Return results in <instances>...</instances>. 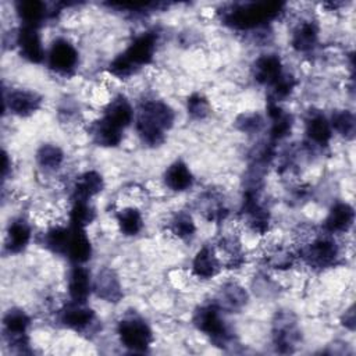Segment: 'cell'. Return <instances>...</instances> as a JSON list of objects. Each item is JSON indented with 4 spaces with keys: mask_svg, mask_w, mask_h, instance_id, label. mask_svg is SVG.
<instances>
[{
    "mask_svg": "<svg viewBox=\"0 0 356 356\" xmlns=\"http://www.w3.org/2000/svg\"><path fill=\"white\" fill-rule=\"evenodd\" d=\"M175 120L174 110L161 100H146L140 104L135 121V128L143 143L159 146L164 142L165 131H168Z\"/></svg>",
    "mask_w": 356,
    "mask_h": 356,
    "instance_id": "obj_1",
    "label": "cell"
},
{
    "mask_svg": "<svg viewBox=\"0 0 356 356\" xmlns=\"http://www.w3.org/2000/svg\"><path fill=\"white\" fill-rule=\"evenodd\" d=\"M284 4L277 1H260L236 4L224 13V21L236 29H256L275 19L282 13Z\"/></svg>",
    "mask_w": 356,
    "mask_h": 356,
    "instance_id": "obj_2",
    "label": "cell"
},
{
    "mask_svg": "<svg viewBox=\"0 0 356 356\" xmlns=\"http://www.w3.org/2000/svg\"><path fill=\"white\" fill-rule=\"evenodd\" d=\"M299 256L312 267L325 268L337 261L339 248L334 235L323 231V234H312V236L300 245Z\"/></svg>",
    "mask_w": 356,
    "mask_h": 356,
    "instance_id": "obj_3",
    "label": "cell"
},
{
    "mask_svg": "<svg viewBox=\"0 0 356 356\" xmlns=\"http://www.w3.org/2000/svg\"><path fill=\"white\" fill-rule=\"evenodd\" d=\"M193 324L218 346H225L231 341L228 327L221 317V310L214 303L200 306L193 314Z\"/></svg>",
    "mask_w": 356,
    "mask_h": 356,
    "instance_id": "obj_4",
    "label": "cell"
},
{
    "mask_svg": "<svg viewBox=\"0 0 356 356\" xmlns=\"http://www.w3.org/2000/svg\"><path fill=\"white\" fill-rule=\"evenodd\" d=\"M121 343L132 352H146L153 342V332L147 323L138 316H127L118 323Z\"/></svg>",
    "mask_w": 356,
    "mask_h": 356,
    "instance_id": "obj_5",
    "label": "cell"
},
{
    "mask_svg": "<svg viewBox=\"0 0 356 356\" xmlns=\"http://www.w3.org/2000/svg\"><path fill=\"white\" fill-rule=\"evenodd\" d=\"M49 67L58 74H70L78 64V50L67 39H56L47 53Z\"/></svg>",
    "mask_w": 356,
    "mask_h": 356,
    "instance_id": "obj_6",
    "label": "cell"
},
{
    "mask_svg": "<svg viewBox=\"0 0 356 356\" xmlns=\"http://www.w3.org/2000/svg\"><path fill=\"white\" fill-rule=\"evenodd\" d=\"M15 43L18 46L19 54L25 60L36 64L43 61L46 53H44L40 33H39V28L22 25L17 32Z\"/></svg>",
    "mask_w": 356,
    "mask_h": 356,
    "instance_id": "obj_7",
    "label": "cell"
},
{
    "mask_svg": "<svg viewBox=\"0 0 356 356\" xmlns=\"http://www.w3.org/2000/svg\"><path fill=\"white\" fill-rule=\"evenodd\" d=\"M157 43V33L154 31L143 32L136 36L124 51V56L139 70L142 65L149 64L153 60Z\"/></svg>",
    "mask_w": 356,
    "mask_h": 356,
    "instance_id": "obj_8",
    "label": "cell"
},
{
    "mask_svg": "<svg viewBox=\"0 0 356 356\" xmlns=\"http://www.w3.org/2000/svg\"><path fill=\"white\" fill-rule=\"evenodd\" d=\"M58 318L67 328L74 331H86L95 323L96 316L86 303L71 300L60 310Z\"/></svg>",
    "mask_w": 356,
    "mask_h": 356,
    "instance_id": "obj_9",
    "label": "cell"
},
{
    "mask_svg": "<svg viewBox=\"0 0 356 356\" xmlns=\"http://www.w3.org/2000/svg\"><path fill=\"white\" fill-rule=\"evenodd\" d=\"M42 97L28 89H14L4 96V107L18 117H28L39 110Z\"/></svg>",
    "mask_w": 356,
    "mask_h": 356,
    "instance_id": "obj_10",
    "label": "cell"
},
{
    "mask_svg": "<svg viewBox=\"0 0 356 356\" xmlns=\"http://www.w3.org/2000/svg\"><path fill=\"white\" fill-rule=\"evenodd\" d=\"M274 345L278 352H292L299 339V331L293 317L288 313H281L274 323Z\"/></svg>",
    "mask_w": 356,
    "mask_h": 356,
    "instance_id": "obj_11",
    "label": "cell"
},
{
    "mask_svg": "<svg viewBox=\"0 0 356 356\" xmlns=\"http://www.w3.org/2000/svg\"><path fill=\"white\" fill-rule=\"evenodd\" d=\"M355 221V210L353 207L346 202L335 203L331 210L328 211L324 222H323V231L335 235V234H343L350 229Z\"/></svg>",
    "mask_w": 356,
    "mask_h": 356,
    "instance_id": "obj_12",
    "label": "cell"
},
{
    "mask_svg": "<svg viewBox=\"0 0 356 356\" xmlns=\"http://www.w3.org/2000/svg\"><path fill=\"white\" fill-rule=\"evenodd\" d=\"M64 254L74 264H83L92 256V245L85 228L70 225V235Z\"/></svg>",
    "mask_w": 356,
    "mask_h": 356,
    "instance_id": "obj_13",
    "label": "cell"
},
{
    "mask_svg": "<svg viewBox=\"0 0 356 356\" xmlns=\"http://www.w3.org/2000/svg\"><path fill=\"white\" fill-rule=\"evenodd\" d=\"M67 288L71 300L86 303L90 292L93 291V281L90 271L82 264H75L67 278Z\"/></svg>",
    "mask_w": 356,
    "mask_h": 356,
    "instance_id": "obj_14",
    "label": "cell"
},
{
    "mask_svg": "<svg viewBox=\"0 0 356 356\" xmlns=\"http://www.w3.org/2000/svg\"><path fill=\"white\" fill-rule=\"evenodd\" d=\"M93 291L100 299L110 303H117L122 298L121 282L114 270L108 267L99 270L93 278Z\"/></svg>",
    "mask_w": 356,
    "mask_h": 356,
    "instance_id": "obj_15",
    "label": "cell"
},
{
    "mask_svg": "<svg viewBox=\"0 0 356 356\" xmlns=\"http://www.w3.org/2000/svg\"><path fill=\"white\" fill-rule=\"evenodd\" d=\"M221 270V260L211 246H203L192 260V271L200 280H210Z\"/></svg>",
    "mask_w": 356,
    "mask_h": 356,
    "instance_id": "obj_16",
    "label": "cell"
},
{
    "mask_svg": "<svg viewBox=\"0 0 356 356\" xmlns=\"http://www.w3.org/2000/svg\"><path fill=\"white\" fill-rule=\"evenodd\" d=\"M246 303H248V292L245 291V288H242L236 282L225 284L220 289L214 302V305L220 310L228 312V313L239 312L241 309L245 307Z\"/></svg>",
    "mask_w": 356,
    "mask_h": 356,
    "instance_id": "obj_17",
    "label": "cell"
},
{
    "mask_svg": "<svg viewBox=\"0 0 356 356\" xmlns=\"http://www.w3.org/2000/svg\"><path fill=\"white\" fill-rule=\"evenodd\" d=\"M253 76L256 82L270 86L282 72V63L277 54H261L253 63Z\"/></svg>",
    "mask_w": 356,
    "mask_h": 356,
    "instance_id": "obj_18",
    "label": "cell"
},
{
    "mask_svg": "<svg viewBox=\"0 0 356 356\" xmlns=\"http://www.w3.org/2000/svg\"><path fill=\"white\" fill-rule=\"evenodd\" d=\"M103 118L124 131L134 120V108L124 96H117L107 104Z\"/></svg>",
    "mask_w": 356,
    "mask_h": 356,
    "instance_id": "obj_19",
    "label": "cell"
},
{
    "mask_svg": "<svg viewBox=\"0 0 356 356\" xmlns=\"http://www.w3.org/2000/svg\"><path fill=\"white\" fill-rule=\"evenodd\" d=\"M31 236H32V231L29 224L25 220L22 218L13 220L7 228L4 246L10 253H19L28 246Z\"/></svg>",
    "mask_w": 356,
    "mask_h": 356,
    "instance_id": "obj_20",
    "label": "cell"
},
{
    "mask_svg": "<svg viewBox=\"0 0 356 356\" xmlns=\"http://www.w3.org/2000/svg\"><path fill=\"white\" fill-rule=\"evenodd\" d=\"M330 120L321 113H313L306 120V135L317 146H327L332 138Z\"/></svg>",
    "mask_w": 356,
    "mask_h": 356,
    "instance_id": "obj_21",
    "label": "cell"
},
{
    "mask_svg": "<svg viewBox=\"0 0 356 356\" xmlns=\"http://www.w3.org/2000/svg\"><path fill=\"white\" fill-rule=\"evenodd\" d=\"M267 115L270 120V138L273 142L285 138L292 128V117L278 103L268 102Z\"/></svg>",
    "mask_w": 356,
    "mask_h": 356,
    "instance_id": "obj_22",
    "label": "cell"
},
{
    "mask_svg": "<svg viewBox=\"0 0 356 356\" xmlns=\"http://www.w3.org/2000/svg\"><path fill=\"white\" fill-rule=\"evenodd\" d=\"M17 14L22 21V25L40 28L43 21L51 15L47 4L38 0H26L17 3Z\"/></svg>",
    "mask_w": 356,
    "mask_h": 356,
    "instance_id": "obj_23",
    "label": "cell"
},
{
    "mask_svg": "<svg viewBox=\"0 0 356 356\" xmlns=\"http://www.w3.org/2000/svg\"><path fill=\"white\" fill-rule=\"evenodd\" d=\"M318 42V26L313 21L300 22L292 33V47L299 53H307L316 47Z\"/></svg>",
    "mask_w": 356,
    "mask_h": 356,
    "instance_id": "obj_24",
    "label": "cell"
},
{
    "mask_svg": "<svg viewBox=\"0 0 356 356\" xmlns=\"http://www.w3.org/2000/svg\"><path fill=\"white\" fill-rule=\"evenodd\" d=\"M104 188L102 175L97 171H86L76 178L74 186V200H90Z\"/></svg>",
    "mask_w": 356,
    "mask_h": 356,
    "instance_id": "obj_25",
    "label": "cell"
},
{
    "mask_svg": "<svg viewBox=\"0 0 356 356\" xmlns=\"http://www.w3.org/2000/svg\"><path fill=\"white\" fill-rule=\"evenodd\" d=\"M164 182L171 191L184 192L192 186L193 175L189 167L184 161L178 160L165 170Z\"/></svg>",
    "mask_w": 356,
    "mask_h": 356,
    "instance_id": "obj_26",
    "label": "cell"
},
{
    "mask_svg": "<svg viewBox=\"0 0 356 356\" xmlns=\"http://www.w3.org/2000/svg\"><path fill=\"white\" fill-rule=\"evenodd\" d=\"M90 135L96 145L104 147H114L122 140V129L111 125L104 118L96 121L92 125Z\"/></svg>",
    "mask_w": 356,
    "mask_h": 356,
    "instance_id": "obj_27",
    "label": "cell"
},
{
    "mask_svg": "<svg viewBox=\"0 0 356 356\" xmlns=\"http://www.w3.org/2000/svg\"><path fill=\"white\" fill-rule=\"evenodd\" d=\"M29 324H31L29 316L22 309H18V307L10 309L8 312H6L3 317L4 334L7 338L26 335V330Z\"/></svg>",
    "mask_w": 356,
    "mask_h": 356,
    "instance_id": "obj_28",
    "label": "cell"
},
{
    "mask_svg": "<svg viewBox=\"0 0 356 356\" xmlns=\"http://www.w3.org/2000/svg\"><path fill=\"white\" fill-rule=\"evenodd\" d=\"M117 222L124 235L134 236L140 232L143 227V218L138 209L125 207L117 213Z\"/></svg>",
    "mask_w": 356,
    "mask_h": 356,
    "instance_id": "obj_29",
    "label": "cell"
},
{
    "mask_svg": "<svg viewBox=\"0 0 356 356\" xmlns=\"http://www.w3.org/2000/svg\"><path fill=\"white\" fill-rule=\"evenodd\" d=\"M332 131L343 136L345 139H353L356 132V120L355 114L349 110H338L332 113L330 118Z\"/></svg>",
    "mask_w": 356,
    "mask_h": 356,
    "instance_id": "obj_30",
    "label": "cell"
},
{
    "mask_svg": "<svg viewBox=\"0 0 356 356\" xmlns=\"http://www.w3.org/2000/svg\"><path fill=\"white\" fill-rule=\"evenodd\" d=\"M96 218V210L89 200H74L70 210V225L86 228Z\"/></svg>",
    "mask_w": 356,
    "mask_h": 356,
    "instance_id": "obj_31",
    "label": "cell"
},
{
    "mask_svg": "<svg viewBox=\"0 0 356 356\" xmlns=\"http://www.w3.org/2000/svg\"><path fill=\"white\" fill-rule=\"evenodd\" d=\"M38 164L44 170H56L63 164L64 153L63 150L53 143H44L36 152Z\"/></svg>",
    "mask_w": 356,
    "mask_h": 356,
    "instance_id": "obj_32",
    "label": "cell"
},
{
    "mask_svg": "<svg viewBox=\"0 0 356 356\" xmlns=\"http://www.w3.org/2000/svg\"><path fill=\"white\" fill-rule=\"evenodd\" d=\"M266 263L275 270L291 268L295 263V253L285 246H273L266 252Z\"/></svg>",
    "mask_w": 356,
    "mask_h": 356,
    "instance_id": "obj_33",
    "label": "cell"
},
{
    "mask_svg": "<svg viewBox=\"0 0 356 356\" xmlns=\"http://www.w3.org/2000/svg\"><path fill=\"white\" fill-rule=\"evenodd\" d=\"M170 229L179 239H189L196 232V224L189 213L178 211L170 221Z\"/></svg>",
    "mask_w": 356,
    "mask_h": 356,
    "instance_id": "obj_34",
    "label": "cell"
},
{
    "mask_svg": "<svg viewBox=\"0 0 356 356\" xmlns=\"http://www.w3.org/2000/svg\"><path fill=\"white\" fill-rule=\"evenodd\" d=\"M68 235H70V225L68 227H61V225L53 227L44 234V238H43L44 246L54 253L64 254Z\"/></svg>",
    "mask_w": 356,
    "mask_h": 356,
    "instance_id": "obj_35",
    "label": "cell"
},
{
    "mask_svg": "<svg viewBox=\"0 0 356 356\" xmlns=\"http://www.w3.org/2000/svg\"><path fill=\"white\" fill-rule=\"evenodd\" d=\"M295 85H296L295 78L291 74H288V72H282L270 85V89H271V99H270V102L280 103L281 100L286 99L292 93Z\"/></svg>",
    "mask_w": 356,
    "mask_h": 356,
    "instance_id": "obj_36",
    "label": "cell"
},
{
    "mask_svg": "<svg viewBox=\"0 0 356 356\" xmlns=\"http://www.w3.org/2000/svg\"><path fill=\"white\" fill-rule=\"evenodd\" d=\"M186 108H188V113L196 120H202L207 117L210 113V104L207 99L200 93H193L192 96L188 97Z\"/></svg>",
    "mask_w": 356,
    "mask_h": 356,
    "instance_id": "obj_37",
    "label": "cell"
},
{
    "mask_svg": "<svg viewBox=\"0 0 356 356\" xmlns=\"http://www.w3.org/2000/svg\"><path fill=\"white\" fill-rule=\"evenodd\" d=\"M236 128L242 132L246 134H256L259 132L263 125H264V120L260 114L257 113H246V114H241L236 118Z\"/></svg>",
    "mask_w": 356,
    "mask_h": 356,
    "instance_id": "obj_38",
    "label": "cell"
},
{
    "mask_svg": "<svg viewBox=\"0 0 356 356\" xmlns=\"http://www.w3.org/2000/svg\"><path fill=\"white\" fill-rule=\"evenodd\" d=\"M108 71H110V74H113L114 76L122 79V78H128V76L134 75V74L138 71V68L124 56V53H121V54H118V56L110 63Z\"/></svg>",
    "mask_w": 356,
    "mask_h": 356,
    "instance_id": "obj_39",
    "label": "cell"
},
{
    "mask_svg": "<svg viewBox=\"0 0 356 356\" xmlns=\"http://www.w3.org/2000/svg\"><path fill=\"white\" fill-rule=\"evenodd\" d=\"M343 324H345V327H348L349 330H353V328H355V309H353V306H352L348 312H345Z\"/></svg>",
    "mask_w": 356,
    "mask_h": 356,
    "instance_id": "obj_40",
    "label": "cell"
}]
</instances>
